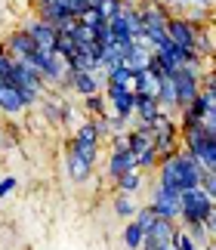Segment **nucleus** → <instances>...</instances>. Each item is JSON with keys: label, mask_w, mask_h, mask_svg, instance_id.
<instances>
[{"label": "nucleus", "mask_w": 216, "mask_h": 250, "mask_svg": "<svg viewBox=\"0 0 216 250\" xmlns=\"http://www.w3.org/2000/svg\"><path fill=\"white\" fill-rule=\"evenodd\" d=\"M158 186L164 188H170V191H189V188H201V179H204V164L198 158L192 155V151H179V155H173V158H167L158 164Z\"/></svg>", "instance_id": "1"}, {"label": "nucleus", "mask_w": 216, "mask_h": 250, "mask_svg": "<svg viewBox=\"0 0 216 250\" xmlns=\"http://www.w3.org/2000/svg\"><path fill=\"white\" fill-rule=\"evenodd\" d=\"M182 148L192 151L204 164V170H216V130H207L204 124L182 133Z\"/></svg>", "instance_id": "2"}, {"label": "nucleus", "mask_w": 216, "mask_h": 250, "mask_svg": "<svg viewBox=\"0 0 216 250\" xmlns=\"http://www.w3.org/2000/svg\"><path fill=\"white\" fill-rule=\"evenodd\" d=\"M102 142L105 139L99 136V130H96V121L84 118V124L74 127V136L68 142V148H74L77 155H84L90 164H96V161H99V151H102Z\"/></svg>", "instance_id": "3"}, {"label": "nucleus", "mask_w": 216, "mask_h": 250, "mask_svg": "<svg viewBox=\"0 0 216 250\" xmlns=\"http://www.w3.org/2000/svg\"><path fill=\"white\" fill-rule=\"evenodd\" d=\"M105 83H108V71H68L65 86L59 93H74L81 99H86V96L102 93Z\"/></svg>", "instance_id": "4"}, {"label": "nucleus", "mask_w": 216, "mask_h": 250, "mask_svg": "<svg viewBox=\"0 0 216 250\" xmlns=\"http://www.w3.org/2000/svg\"><path fill=\"white\" fill-rule=\"evenodd\" d=\"M149 207L158 216L179 223V216H182V191H170V188H164V186L154 182V186H151V198H149Z\"/></svg>", "instance_id": "5"}, {"label": "nucleus", "mask_w": 216, "mask_h": 250, "mask_svg": "<svg viewBox=\"0 0 216 250\" xmlns=\"http://www.w3.org/2000/svg\"><path fill=\"white\" fill-rule=\"evenodd\" d=\"M19 28H25V31L34 37L37 50L56 53V41H59V28H56V25L43 22V19L37 16V13H28V16H22V22H19Z\"/></svg>", "instance_id": "6"}, {"label": "nucleus", "mask_w": 216, "mask_h": 250, "mask_svg": "<svg viewBox=\"0 0 216 250\" xmlns=\"http://www.w3.org/2000/svg\"><path fill=\"white\" fill-rule=\"evenodd\" d=\"M213 204H216V201H210V195L204 188L182 191V216H179V226H185V223H204Z\"/></svg>", "instance_id": "7"}, {"label": "nucleus", "mask_w": 216, "mask_h": 250, "mask_svg": "<svg viewBox=\"0 0 216 250\" xmlns=\"http://www.w3.org/2000/svg\"><path fill=\"white\" fill-rule=\"evenodd\" d=\"M173 78V86H176V99H179V111L185 108V105H192L194 99L201 96V83H204V74L192 71L189 65H182L176 74H170Z\"/></svg>", "instance_id": "8"}, {"label": "nucleus", "mask_w": 216, "mask_h": 250, "mask_svg": "<svg viewBox=\"0 0 216 250\" xmlns=\"http://www.w3.org/2000/svg\"><path fill=\"white\" fill-rule=\"evenodd\" d=\"M167 34H170V41L176 46H182V50H189V53L198 50V25H192L185 16H170Z\"/></svg>", "instance_id": "9"}, {"label": "nucleus", "mask_w": 216, "mask_h": 250, "mask_svg": "<svg viewBox=\"0 0 216 250\" xmlns=\"http://www.w3.org/2000/svg\"><path fill=\"white\" fill-rule=\"evenodd\" d=\"M3 50L13 56V59H31V56L37 53V43H34V37L25 31V28H13L6 37H3Z\"/></svg>", "instance_id": "10"}, {"label": "nucleus", "mask_w": 216, "mask_h": 250, "mask_svg": "<svg viewBox=\"0 0 216 250\" xmlns=\"http://www.w3.org/2000/svg\"><path fill=\"white\" fill-rule=\"evenodd\" d=\"M28 111V102L22 90H19L16 83H9L0 78V114H6V118H19V114Z\"/></svg>", "instance_id": "11"}, {"label": "nucleus", "mask_w": 216, "mask_h": 250, "mask_svg": "<svg viewBox=\"0 0 216 250\" xmlns=\"http://www.w3.org/2000/svg\"><path fill=\"white\" fill-rule=\"evenodd\" d=\"M130 170H139L136 167V155L130 148H111L108 151V161H105V176L108 179H121L124 173H130Z\"/></svg>", "instance_id": "12"}, {"label": "nucleus", "mask_w": 216, "mask_h": 250, "mask_svg": "<svg viewBox=\"0 0 216 250\" xmlns=\"http://www.w3.org/2000/svg\"><path fill=\"white\" fill-rule=\"evenodd\" d=\"M65 167H68V176H71L77 186L90 182V176H93V164L84 155H77L74 148H65Z\"/></svg>", "instance_id": "13"}, {"label": "nucleus", "mask_w": 216, "mask_h": 250, "mask_svg": "<svg viewBox=\"0 0 216 250\" xmlns=\"http://www.w3.org/2000/svg\"><path fill=\"white\" fill-rule=\"evenodd\" d=\"M65 108H68V102L62 99V93H59V90H46L43 93L41 111H43V118L50 121V124H62L65 121Z\"/></svg>", "instance_id": "14"}, {"label": "nucleus", "mask_w": 216, "mask_h": 250, "mask_svg": "<svg viewBox=\"0 0 216 250\" xmlns=\"http://www.w3.org/2000/svg\"><path fill=\"white\" fill-rule=\"evenodd\" d=\"M34 13L43 19V22H50V25H56V28H62L65 22H71V13H68V6L62 3V0H46V3H41V6H34Z\"/></svg>", "instance_id": "15"}, {"label": "nucleus", "mask_w": 216, "mask_h": 250, "mask_svg": "<svg viewBox=\"0 0 216 250\" xmlns=\"http://www.w3.org/2000/svg\"><path fill=\"white\" fill-rule=\"evenodd\" d=\"M164 108L158 102V96H145V93H136V114L133 118H139L142 124H154V118H158Z\"/></svg>", "instance_id": "16"}, {"label": "nucleus", "mask_w": 216, "mask_h": 250, "mask_svg": "<svg viewBox=\"0 0 216 250\" xmlns=\"http://www.w3.org/2000/svg\"><path fill=\"white\" fill-rule=\"evenodd\" d=\"M139 201H136V195H124V191H114V198H111V210H114V216H121L124 223L127 219H136V213H139Z\"/></svg>", "instance_id": "17"}, {"label": "nucleus", "mask_w": 216, "mask_h": 250, "mask_svg": "<svg viewBox=\"0 0 216 250\" xmlns=\"http://www.w3.org/2000/svg\"><path fill=\"white\" fill-rule=\"evenodd\" d=\"M176 232H179V223H173V219H164V216H158V223L151 226V232L145 235V238H151L154 244H173Z\"/></svg>", "instance_id": "18"}, {"label": "nucleus", "mask_w": 216, "mask_h": 250, "mask_svg": "<svg viewBox=\"0 0 216 250\" xmlns=\"http://www.w3.org/2000/svg\"><path fill=\"white\" fill-rule=\"evenodd\" d=\"M151 56H154V50H149V46H139V43L133 41V46L127 50L124 65H130L133 71H145V68H149V62H151Z\"/></svg>", "instance_id": "19"}, {"label": "nucleus", "mask_w": 216, "mask_h": 250, "mask_svg": "<svg viewBox=\"0 0 216 250\" xmlns=\"http://www.w3.org/2000/svg\"><path fill=\"white\" fill-rule=\"evenodd\" d=\"M121 241H124L127 250H142L145 232H142V226L136 223V219H127V226H124V232H121Z\"/></svg>", "instance_id": "20"}, {"label": "nucleus", "mask_w": 216, "mask_h": 250, "mask_svg": "<svg viewBox=\"0 0 216 250\" xmlns=\"http://www.w3.org/2000/svg\"><path fill=\"white\" fill-rule=\"evenodd\" d=\"M158 102H161V108L164 111H176L179 114V99H176V86H173V78H164L161 86H158Z\"/></svg>", "instance_id": "21"}, {"label": "nucleus", "mask_w": 216, "mask_h": 250, "mask_svg": "<svg viewBox=\"0 0 216 250\" xmlns=\"http://www.w3.org/2000/svg\"><path fill=\"white\" fill-rule=\"evenodd\" d=\"M145 186V173L142 170H130V173H124L121 179H114V191H124V195H136Z\"/></svg>", "instance_id": "22"}, {"label": "nucleus", "mask_w": 216, "mask_h": 250, "mask_svg": "<svg viewBox=\"0 0 216 250\" xmlns=\"http://www.w3.org/2000/svg\"><path fill=\"white\" fill-rule=\"evenodd\" d=\"M158 86L161 81L145 68V71H136V81H133V93H145V96H158Z\"/></svg>", "instance_id": "23"}, {"label": "nucleus", "mask_w": 216, "mask_h": 250, "mask_svg": "<svg viewBox=\"0 0 216 250\" xmlns=\"http://www.w3.org/2000/svg\"><path fill=\"white\" fill-rule=\"evenodd\" d=\"M179 229H182V232H189V238H192V241L198 244L201 250H207V247H210V241H213L204 223H185V226H179Z\"/></svg>", "instance_id": "24"}, {"label": "nucleus", "mask_w": 216, "mask_h": 250, "mask_svg": "<svg viewBox=\"0 0 216 250\" xmlns=\"http://www.w3.org/2000/svg\"><path fill=\"white\" fill-rule=\"evenodd\" d=\"M84 111H86V118H105V114H108V99H105V93L86 96V99H84Z\"/></svg>", "instance_id": "25"}, {"label": "nucleus", "mask_w": 216, "mask_h": 250, "mask_svg": "<svg viewBox=\"0 0 216 250\" xmlns=\"http://www.w3.org/2000/svg\"><path fill=\"white\" fill-rule=\"evenodd\" d=\"M71 37H74L77 46H86V50H90L93 43H99V41H96V31H93V28H86V25H81V22L71 28Z\"/></svg>", "instance_id": "26"}, {"label": "nucleus", "mask_w": 216, "mask_h": 250, "mask_svg": "<svg viewBox=\"0 0 216 250\" xmlns=\"http://www.w3.org/2000/svg\"><path fill=\"white\" fill-rule=\"evenodd\" d=\"M136 81V71L130 65H117L114 71H108V83H121V86H133Z\"/></svg>", "instance_id": "27"}, {"label": "nucleus", "mask_w": 216, "mask_h": 250, "mask_svg": "<svg viewBox=\"0 0 216 250\" xmlns=\"http://www.w3.org/2000/svg\"><path fill=\"white\" fill-rule=\"evenodd\" d=\"M74 50H77L74 37H71V34H59V41H56V56H62V59L68 62V59L74 56Z\"/></svg>", "instance_id": "28"}, {"label": "nucleus", "mask_w": 216, "mask_h": 250, "mask_svg": "<svg viewBox=\"0 0 216 250\" xmlns=\"http://www.w3.org/2000/svg\"><path fill=\"white\" fill-rule=\"evenodd\" d=\"M136 223H139V226H142V232L149 235V232H151V226L158 223V213H154L149 204H142V207H139V213H136Z\"/></svg>", "instance_id": "29"}, {"label": "nucleus", "mask_w": 216, "mask_h": 250, "mask_svg": "<svg viewBox=\"0 0 216 250\" xmlns=\"http://www.w3.org/2000/svg\"><path fill=\"white\" fill-rule=\"evenodd\" d=\"M77 22H81V25H86V28H93V31H99V28L108 22V19L99 13V9H86V13H84L81 19H77Z\"/></svg>", "instance_id": "30"}, {"label": "nucleus", "mask_w": 216, "mask_h": 250, "mask_svg": "<svg viewBox=\"0 0 216 250\" xmlns=\"http://www.w3.org/2000/svg\"><path fill=\"white\" fill-rule=\"evenodd\" d=\"M185 19H189L192 25H198V28H207V22H210V9H204V6H192L189 13H185Z\"/></svg>", "instance_id": "31"}, {"label": "nucleus", "mask_w": 216, "mask_h": 250, "mask_svg": "<svg viewBox=\"0 0 216 250\" xmlns=\"http://www.w3.org/2000/svg\"><path fill=\"white\" fill-rule=\"evenodd\" d=\"M127 9V3L124 0H105V6H102V16L108 19V22H111V19H117Z\"/></svg>", "instance_id": "32"}, {"label": "nucleus", "mask_w": 216, "mask_h": 250, "mask_svg": "<svg viewBox=\"0 0 216 250\" xmlns=\"http://www.w3.org/2000/svg\"><path fill=\"white\" fill-rule=\"evenodd\" d=\"M13 65H16V59L3 50V46H0V78H3V81L9 78V74H13Z\"/></svg>", "instance_id": "33"}, {"label": "nucleus", "mask_w": 216, "mask_h": 250, "mask_svg": "<svg viewBox=\"0 0 216 250\" xmlns=\"http://www.w3.org/2000/svg\"><path fill=\"white\" fill-rule=\"evenodd\" d=\"M173 247H176V250H198V244H194L192 238H189V232H182V229L176 232V238H173Z\"/></svg>", "instance_id": "34"}, {"label": "nucleus", "mask_w": 216, "mask_h": 250, "mask_svg": "<svg viewBox=\"0 0 216 250\" xmlns=\"http://www.w3.org/2000/svg\"><path fill=\"white\" fill-rule=\"evenodd\" d=\"M201 188L210 195V201H216V170H207V173H204V179H201Z\"/></svg>", "instance_id": "35"}, {"label": "nucleus", "mask_w": 216, "mask_h": 250, "mask_svg": "<svg viewBox=\"0 0 216 250\" xmlns=\"http://www.w3.org/2000/svg\"><path fill=\"white\" fill-rule=\"evenodd\" d=\"M13 188H16V176H3V179H0V198H6Z\"/></svg>", "instance_id": "36"}, {"label": "nucleus", "mask_w": 216, "mask_h": 250, "mask_svg": "<svg viewBox=\"0 0 216 250\" xmlns=\"http://www.w3.org/2000/svg\"><path fill=\"white\" fill-rule=\"evenodd\" d=\"M204 226H207V232H210V238H216V204L210 207V213H207V219H204Z\"/></svg>", "instance_id": "37"}, {"label": "nucleus", "mask_w": 216, "mask_h": 250, "mask_svg": "<svg viewBox=\"0 0 216 250\" xmlns=\"http://www.w3.org/2000/svg\"><path fill=\"white\" fill-rule=\"evenodd\" d=\"M127 136H130V133H124V136H114V139H108V142H111V148H127Z\"/></svg>", "instance_id": "38"}, {"label": "nucleus", "mask_w": 216, "mask_h": 250, "mask_svg": "<svg viewBox=\"0 0 216 250\" xmlns=\"http://www.w3.org/2000/svg\"><path fill=\"white\" fill-rule=\"evenodd\" d=\"M213 0H192V6H204V9H210Z\"/></svg>", "instance_id": "39"}, {"label": "nucleus", "mask_w": 216, "mask_h": 250, "mask_svg": "<svg viewBox=\"0 0 216 250\" xmlns=\"http://www.w3.org/2000/svg\"><path fill=\"white\" fill-rule=\"evenodd\" d=\"M176 3H179V6H189V3H192V0H176Z\"/></svg>", "instance_id": "40"}, {"label": "nucleus", "mask_w": 216, "mask_h": 250, "mask_svg": "<svg viewBox=\"0 0 216 250\" xmlns=\"http://www.w3.org/2000/svg\"><path fill=\"white\" fill-rule=\"evenodd\" d=\"M158 250H176V247H173V244H164V247H158Z\"/></svg>", "instance_id": "41"}, {"label": "nucleus", "mask_w": 216, "mask_h": 250, "mask_svg": "<svg viewBox=\"0 0 216 250\" xmlns=\"http://www.w3.org/2000/svg\"><path fill=\"white\" fill-rule=\"evenodd\" d=\"M41 3H46V0H31V6H41Z\"/></svg>", "instance_id": "42"}, {"label": "nucleus", "mask_w": 216, "mask_h": 250, "mask_svg": "<svg viewBox=\"0 0 216 250\" xmlns=\"http://www.w3.org/2000/svg\"><path fill=\"white\" fill-rule=\"evenodd\" d=\"M207 250H216V238H213V241H210V247H207Z\"/></svg>", "instance_id": "43"}, {"label": "nucleus", "mask_w": 216, "mask_h": 250, "mask_svg": "<svg viewBox=\"0 0 216 250\" xmlns=\"http://www.w3.org/2000/svg\"><path fill=\"white\" fill-rule=\"evenodd\" d=\"M124 3H139V0H124Z\"/></svg>", "instance_id": "44"}, {"label": "nucleus", "mask_w": 216, "mask_h": 250, "mask_svg": "<svg viewBox=\"0 0 216 250\" xmlns=\"http://www.w3.org/2000/svg\"><path fill=\"white\" fill-rule=\"evenodd\" d=\"M198 250H201V247H198Z\"/></svg>", "instance_id": "45"}]
</instances>
